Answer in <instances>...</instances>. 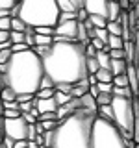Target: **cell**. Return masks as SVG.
Instances as JSON below:
<instances>
[{"mask_svg":"<svg viewBox=\"0 0 139 148\" xmlns=\"http://www.w3.org/2000/svg\"><path fill=\"white\" fill-rule=\"evenodd\" d=\"M52 45H54V37L41 35L35 32V46H52Z\"/></svg>","mask_w":139,"mask_h":148,"instance_id":"d6986e66","label":"cell"},{"mask_svg":"<svg viewBox=\"0 0 139 148\" xmlns=\"http://www.w3.org/2000/svg\"><path fill=\"white\" fill-rule=\"evenodd\" d=\"M128 63L126 59H111V69L109 71L113 72V76H119V74H126Z\"/></svg>","mask_w":139,"mask_h":148,"instance_id":"4fadbf2b","label":"cell"},{"mask_svg":"<svg viewBox=\"0 0 139 148\" xmlns=\"http://www.w3.org/2000/svg\"><path fill=\"white\" fill-rule=\"evenodd\" d=\"M100 71V65L96 58H87V74H96Z\"/></svg>","mask_w":139,"mask_h":148,"instance_id":"4316f807","label":"cell"},{"mask_svg":"<svg viewBox=\"0 0 139 148\" xmlns=\"http://www.w3.org/2000/svg\"><path fill=\"white\" fill-rule=\"evenodd\" d=\"M76 18V13H67V11H63L61 15H59V22H67V21H74ZM58 22V24H59Z\"/></svg>","mask_w":139,"mask_h":148,"instance_id":"b9f144b4","label":"cell"},{"mask_svg":"<svg viewBox=\"0 0 139 148\" xmlns=\"http://www.w3.org/2000/svg\"><path fill=\"white\" fill-rule=\"evenodd\" d=\"M106 28H108V32H109L111 35H120V37H122V28H120V22L119 21H115V22H109L108 21V26H106Z\"/></svg>","mask_w":139,"mask_h":148,"instance_id":"f1b7e54d","label":"cell"},{"mask_svg":"<svg viewBox=\"0 0 139 148\" xmlns=\"http://www.w3.org/2000/svg\"><path fill=\"white\" fill-rule=\"evenodd\" d=\"M78 24L80 22L74 18V21H67V22H59L56 26V35L63 37L65 41H76V35H78Z\"/></svg>","mask_w":139,"mask_h":148,"instance_id":"ba28073f","label":"cell"},{"mask_svg":"<svg viewBox=\"0 0 139 148\" xmlns=\"http://www.w3.org/2000/svg\"><path fill=\"white\" fill-rule=\"evenodd\" d=\"M45 76L54 83V87L76 85L87 78V54L85 45L78 41L54 43L43 56Z\"/></svg>","mask_w":139,"mask_h":148,"instance_id":"6da1fadb","label":"cell"},{"mask_svg":"<svg viewBox=\"0 0 139 148\" xmlns=\"http://www.w3.org/2000/svg\"><path fill=\"white\" fill-rule=\"evenodd\" d=\"M28 126L22 117L19 119H4V133L6 137H11L13 141H28Z\"/></svg>","mask_w":139,"mask_h":148,"instance_id":"52a82bcc","label":"cell"},{"mask_svg":"<svg viewBox=\"0 0 139 148\" xmlns=\"http://www.w3.org/2000/svg\"><path fill=\"white\" fill-rule=\"evenodd\" d=\"M113 122L119 126L122 135L128 141H133V126H136V113H133V98L113 96Z\"/></svg>","mask_w":139,"mask_h":148,"instance_id":"8992f818","label":"cell"},{"mask_svg":"<svg viewBox=\"0 0 139 148\" xmlns=\"http://www.w3.org/2000/svg\"><path fill=\"white\" fill-rule=\"evenodd\" d=\"M58 6H59V9H61V13L63 11H67V13H78V6H76L74 0H58Z\"/></svg>","mask_w":139,"mask_h":148,"instance_id":"2e32d148","label":"cell"},{"mask_svg":"<svg viewBox=\"0 0 139 148\" xmlns=\"http://www.w3.org/2000/svg\"><path fill=\"white\" fill-rule=\"evenodd\" d=\"M124 45H126V41H124L120 35H111V34H109V41H108L109 50H119V48H124Z\"/></svg>","mask_w":139,"mask_h":148,"instance_id":"ac0fdd59","label":"cell"},{"mask_svg":"<svg viewBox=\"0 0 139 148\" xmlns=\"http://www.w3.org/2000/svg\"><path fill=\"white\" fill-rule=\"evenodd\" d=\"M34 104H35V108L39 109L41 115H43V113H56L58 108H59L58 102H56V98H37V96H35Z\"/></svg>","mask_w":139,"mask_h":148,"instance_id":"30bf717a","label":"cell"},{"mask_svg":"<svg viewBox=\"0 0 139 148\" xmlns=\"http://www.w3.org/2000/svg\"><path fill=\"white\" fill-rule=\"evenodd\" d=\"M96 119V111L78 109L71 117L59 120L52 132V143L48 148H91V132Z\"/></svg>","mask_w":139,"mask_h":148,"instance_id":"3957f363","label":"cell"},{"mask_svg":"<svg viewBox=\"0 0 139 148\" xmlns=\"http://www.w3.org/2000/svg\"><path fill=\"white\" fill-rule=\"evenodd\" d=\"M56 95V87H52V89H39L35 92L37 98H54Z\"/></svg>","mask_w":139,"mask_h":148,"instance_id":"4dcf8cb0","label":"cell"},{"mask_svg":"<svg viewBox=\"0 0 139 148\" xmlns=\"http://www.w3.org/2000/svg\"><path fill=\"white\" fill-rule=\"evenodd\" d=\"M109 2H119V0H109Z\"/></svg>","mask_w":139,"mask_h":148,"instance_id":"94428289","label":"cell"},{"mask_svg":"<svg viewBox=\"0 0 139 148\" xmlns=\"http://www.w3.org/2000/svg\"><path fill=\"white\" fill-rule=\"evenodd\" d=\"M8 41H11V32L0 30V45H2V43H8Z\"/></svg>","mask_w":139,"mask_h":148,"instance_id":"7dc6e473","label":"cell"},{"mask_svg":"<svg viewBox=\"0 0 139 148\" xmlns=\"http://www.w3.org/2000/svg\"><path fill=\"white\" fill-rule=\"evenodd\" d=\"M95 58L98 59L100 69H111V56H109V52H106V50H98Z\"/></svg>","mask_w":139,"mask_h":148,"instance_id":"5bb4252c","label":"cell"},{"mask_svg":"<svg viewBox=\"0 0 139 148\" xmlns=\"http://www.w3.org/2000/svg\"><path fill=\"white\" fill-rule=\"evenodd\" d=\"M87 80H89L91 85H96V83H98V80H96V76H95V74H87Z\"/></svg>","mask_w":139,"mask_h":148,"instance_id":"f5cc1de1","label":"cell"},{"mask_svg":"<svg viewBox=\"0 0 139 148\" xmlns=\"http://www.w3.org/2000/svg\"><path fill=\"white\" fill-rule=\"evenodd\" d=\"M132 9H133V11H136V15L139 17V0H137L136 4H133V8H132Z\"/></svg>","mask_w":139,"mask_h":148,"instance_id":"6f0895ef","label":"cell"},{"mask_svg":"<svg viewBox=\"0 0 139 148\" xmlns=\"http://www.w3.org/2000/svg\"><path fill=\"white\" fill-rule=\"evenodd\" d=\"M113 85H117V87H130L128 76H126V74H119V76H115L113 78Z\"/></svg>","mask_w":139,"mask_h":148,"instance_id":"f546056e","label":"cell"},{"mask_svg":"<svg viewBox=\"0 0 139 148\" xmlns=\"http://www.w3.org/2000/svg\"><path fill=\"white\" fill-rule=\"evenodd\" d=\"M122 11H124V9L120 8L119 2H109V6H108V21L109 22L119 21L120 15H122Z\"/></svg>","mask_w":139,"mask_h":148,"instance_id":"8fae6325","label":"cell"},{"mask_svg":"<svg viewBox=\"0 0 139 148\" xmlns=\"http://www.w3.org/2000/svg\"><path fill=\"white\" fill-rule=\"evenodd\" d=\"M4 17H11V11L9 9H0V18H4Z\"/></svg>","mask_w":139,"mask_h":148,"instance_id":"db71d44e","label":"cell"},{"mask_svg":"<svg viewBox=\"0 0 139 148\" xmlns=\"http://www.w3.org/2000/svg\"><path fill=\"white\" fill-rule=\"evenodd\" d=\"M21 0H0V9H9L11 11L15 6H19Z\"/></svg>","mask_w":139,"mask_h":148,"instance_id":"d6a6232c","label":"cell"},{"mask_svg":"<svg viewBox=\"0 0 139 148\" xmlns=\"http://www.w3.org/2000/svg\"><path fill=\"white\" fill-rule=\"evenodd\" d=\"M87 18H89V13H87L85 9H78V13H76V21H78V22H85Z\"/></svg>","mask_w":139,"mask_h":148,"instance_id":"ee69618b","label":"cell"},{"mask_svg":"<svg viewBox=\"0 0 139 148\" xmlns=\"http://www.w3.org/2000/svg\"><path fill=\"white\" fill-rule=\"evenodd\" d=\"M111 102H113V95H109V92H100L98 96H96V104L100 106H111Z\"/></svg>","mask_w":139,"mask_h":148,"instance_id":"d4e9b609","label":"cell"},{"mask_svg":"<svg viewBox=\"0 0 139 148\" xmlns=\"http://www.w3.org/2000/svg\"><path fill=\"white\" fill-rule=\"evenodd\" d=\"M15 148H28V141H15Z\"/></svg>","mask_w":139,"mask_h":148,"instance_id":"816d5d0a","label":"cell"},{"mask_svg":"<svg viewBox=\"0 0 139 148\" xmlns=\"http://www.w3.org/2000/svg\"><path fill=\"white\" fill-rule=\"evenodd\" d=\"M61 9L58 0H21L19 6L11 9V17H19L32 28L50 26L56 28L59 22Z\"/></svg>","mask_w":139,"mask_h":148,"instance_id":"277c9868","label":"cell"},{"mask_svg":"<svg viewBox=\"0 0 139 148\" xmlns=\"http://www.w3.org/2000/svg\"><path fill=\"white\" fill-rule=\"evenodd\" d=\"M26 28H28V24L22 21V18H19V17L11 18V30L13 32H26Z\"/></svg>","mask_w":139,"mask_h":148,"instance_id":"cb8c5ba5","label":"cell"},{"mask_svg":"<svg viewBox=\"0 0 139 148\" xmlns=\"http://www.w3.org/2000/svg\"><path fill=\"white\" fill-rule=\"evenodd\" d=\"M89 95H91V96H95V98H96V96L100 95L98 87H96V85H91V87H89Z\"/></svg>","mask_w":139,"mask_h":148,"instance_id":"f907efd6","label":"cell"},{"mask_svg":"<svg viewBox=\"0 0 139 148\" xmlns=\"http://www.w3.org/2000/svg\"><path fill=\"white\" fill-rule=\"evenodd\" d=\"M0 98H2L4 102H13V100H17V92L11 89V87H6L2 92H0Z\"/></svg>","mask_w":139,"mask_h":148,"instance_id":"83f0119b","label":"cell"},{"mask_svg":"<svg viewBox=\"0 0 139 148\" xmlns=\"http://www.w3.org/2000/svg\"><path fill=\"white\" fill-rule=\"evenodd\" d=\"M24 50H30V46H28L26 43H19V45H13V46H11V52H13V54L24 52Z\"/></svg>","mask_w":139,"mask_h":148,"instance_id":"60d3db41","label":"cell"},{"mask_svg":"<svg viewBox=\"0 0 139 148\" xmlns=\"http://www.w3.org/2000/svg\"><path fill=\"white\" fill-rule=\"evenodd\" d=\"M0 72L6 76L8 87L19 95H35L45 78L43 58L35 50H24L11 56L6 65H0Z\"/></svg>","mask_w":139,"mask_h":148,"instance_id":"7a4b0ae2","label":"cell"},{"mask_svg":"<svg viewBox=\"0 0 139 148\" xmlns=\"http://www.w3.org/2000/svg\"><path fill=\"white\" fill-rule=\"evenodd\" d=\"M128 139L113 120L100 119L96 115L91 132V148H126Z\"/></svg>","mask_w":139,"mask_h":148,"instance_id":"5b68a950","label":"cell"},{"mask_svg":"<svg viewBox=\"0 0 139 148\" xmlns=\"http://www.w3.org/2000/svg\"><path fill=\"white\" fill-rule=\"evenodd\" d=\"M109 56H111V59H126V56H124V48L109 50Z\"/></svg>","mask_w":139,"mask_h":148,"instance_id":"f35d334b","label":"cell"},{"mask_svg":"<svg viewBox=\"0 0 139 148\" xmlns=\"http://www.w3.org/2000/svg\"><path fill=\"white\" fill-rule=\"evenodd\" d=\"M24 32H13L11 30V43L13 45H19V43H24Z\"/></svg>","mask_w":139,"mask_h":148,"instance_id":"836d02e7","label":"cell"},{"mask_svg":"<svg viewBox=\"0 0 139 148\" xmlns=\"http://www.w3.org/2000/svg\"><path fill=\"white\" fill-rule=\"evenodd\" d=\"M28 148H41L35 141H28Z\"/></svg>","mask_w":139,"mask_h":148,"instance_id":"11a10c76","label":"cell"},{"mask_svg":"<svg viewBox=\"0 0 139 148\" xmlns=\"http://www.w3.org/2000/svg\"><path fill=\"white\" fill-rule=\"evenodd\" d=\"M89 21L93 22L95 28H106V26H108V18L100 17V15H89Z\"/></svg>","mask_w":139,"mask_h":148,"instance_id":"484cf974","label":"cell"},{"mask_svg":"<svg viewBox=\"0 0 139 148\" xmlns=\"http://www.w3.org/2000/svg\"><path fill=\"white\" fill-rule=\"evenodd\" d=\"M11 18H13V17H4V18H0V30L11 32Z\"/></svg>","mask_w":139,"mask_h":148,"instance_id":"e575fe53","label":"cell"},{"mask_svg":"<svg viewBox=\"0 0 139 148\" xmlns=\"http://www.w3.org/2000/svg\"><path fill=\"white\" fill-rule=\"evenodd\" d=\"M4 111H6V108H4V100L0 98V117H4Z\"/></svg>","mask_w":139,"mask_h":148,"instance_id":"9f6ffc18","label":"cell"},{"mask_svg":"<svg viewBox=\"0 0 139 148\" xmlns=\"http://www.w3.org/2000/svg\"><path fill=\"white\" fill-rule=\"evenodd\" d=\"M95 76H96V80L102 82V83H113V78H115L113 72H111L109 69H100V71L96 72Z\"/></svg>","mask_w":139,"mask_h":148,"instance_id":"e0dca14e","label":"cell"},{"mask_svg":"<svg viewBox=\"0 0 139 148\" xmlns=\"http://www.w3.org/2000/svg\"><path fill=\"white\" fill-rule=\"evenodd\" d=\"M85 92H89V91L83 89L82 85H72V89H71V92H69V95H71L72 98H82V96L85 95Z\"/></svg>","mask_w":139,"mask_h":148,"instance_id":"1f68e13d","label":"cell"},{"mask_svg":"<svg viewBox=\"0 0 139 148\" xmlns=\"http://www.w3.org/2000/svg\"><path fill=\"white\" fill-rule=\"evenodd\" d=\"M95 39H100L104 45H108V41H109V32H108V28H95ZM93 41V39H91Z\"/></svg>","mask_w":139,"mask_h":148,"instance_id":"603a6c76","label":"cell"},{"mask_svg":"<svg viewBox=\"0 0 139 148\" xmlns=\"http://www.w3.org/2000/svg\"><path fill=\"white\" fill-rule=\"evenodd\" d=\"M132 43H133V46H136V65L139 67V30L136 32V35H133V39H132Z\"/></svg>","mask_w":139,"mask_h":148,"instance_id":"74e56055","label":"cell"},{"mask_svg":"<svg viewBox=\"0 0 139 148\" xmlns=\"http://www.w3.org/2000/svg\"><path fill=\"white\" fill-rule=\"evenodd\" d=\"M6 87H8V83H6V76H4V74L0 72V92L6 89Z\"/></svg>","mask_w":139,"mask_h":148,"instance_id":"681fc988","label":"cell"},{"mask_svg":"<svg viewBox=\"0 0 139 148\" xmlns=\"http://www.w3.org/2000/svg\"><path fill=\"white\" fill-rule=\"evenodd\" d=\"M24 43L30 46V48H35V28H32V26H28L26 28V32H24Z\"/></svg>","mask_w":139,"mask_h":148,"instance_id":"ffe728a7","label":"cell"},{"mask_svg":"<svg viewBox=\"0 0 139 148\" xmlns=\"http://www.w3.org/2000/svg\"><path fill=\"white\" fill-rule=\"evenodd\" d=\"M100 119H106V120H113V108L111 106H100L98 111H96Z\"/></svg>","mask_w":139,"mask_h":148,"instance_id":"44dd1931","label":"cell"},{"mask_svg":"<svg viewBox=\"0 0 139 148\" xmlns=\"http://www.w3.org/2000/svg\"><path fill=\"white\" fill-rule=\"evenodd\" d=\"M137 148H139V145H137Z\"/></svg>","mask_w":139,"mask_h":148,"instance_id":"6125c7cd","label":"cell"},{"mask_svg":"<svg viewBox=\"0 0 139 148\" xmlns=\"http://www.w3.org/2000/svg\"><path fill=\"white\" fill-rule=\"evenodd\" d=\"M37 135H39V133H37L35 124H30V126H28V141H35Z\"/></svg>","mask_w":139,"mask_h":148,"instance_id":"ab89813d","label":"cell"},{"mask_svg":"<svg viewBox=\"0 0 139 148\" xmlns=\"http://www.w3.org/2000/svg\"><path fill=\"white\" fill-rule=\"evenodd\" d=\"M22 119H24L28 124H35V122H37V119H35L32 113H22Z\"/></svg>","mask_w":139,"mask_h":148,"instance_id":"c3c4849f","label":"cell"},{"mask_svg":"<svg viewBox=\"0 0 139 148\" xmlns=\"http://www.w3.org/2000/svg\"><path fill=\"white\" fill-rule=\"evenodd\" d=\"M108 6L109 0H85V11L89 15H100L108 18Z\"/></svg>","mask_w":139,"mask_h":148,"instance_id":"9c48e42d","label":"cell"},{"mask_svg":"<svg viewBox=\"0 0 139 148\" xmlns=\"http://www.w3.org/2000/svg\"><path fill=\"white\" fill-rule=\"evenodd\" d=\"M126 148H137V145H136L133 141H128V146H126Z\"/></svg>","mask_w":139,"mask_h":148,"instance_id":"680465c9","label":"cell"},{"mask_svg":"<svg viewBox=\"0 0 139 148\" xmlns=\"http://www.w3.org/2000/svg\"><path fill=\"white\" fill-rule=\"evenodd\" d=\"M45 120H59V119H58L56 113H43L39 117V122H45Z\"/></svg>","mask_w":139,"mask_h":148,"instance_id":"f6af8a7d","label":"cell"},{"mask_svg":"<svg viewBox=\"0 0 139 148\" xmlns=\"http://www.w3.org/2000/svg\"><path fill=\"white\" fill-rule=\"evenodd\" d=\"M22 117V113L19 109H6L4 111V119H19Z\"/></svg>","mask_w":139,"mask_h":148,"instance_id":"8d00e7d4","label":"cell"},{"mask_svg":"<svg viewBox=\"0 0 139 148\" xmlns=\"http://www.w3.org/2000/svg\"><path fill=\"white\" fill-rule=\"evenodd\" d=\"M96 52H98V50H96L91 43H89V45H85V54H87V58H95Z\"/></svg>","mask_w":139,"mask_h":148,"instance_id":"bcb514c9","label":"cell"},{"mask_svg":"<svg viewBox=\"0 0 139 148\" xmlns=\"http://www.w3.org/2000/svg\"><path fill=\"white\" fill-rule=\"evenodd\" d=\"M80 104H82V109H89V111H98V104H96V98L95 96H91L89 92H85V95L80 98Z\"/></svg>","mask_w":139,"mask_h":148,"instance_id":"7c38bea8","label":"cell"},{"mask_svg":"<svg viewBox=\"0 0 139 148\" xmlns=\"http://www.w3.org/2000/svg\"><path fill=\"white\" fill-rule=\"evenodd\" d=\"M35 100V95H19L17 96V102L19 104H24V102H34Z\"/></svg>","mask_w":139,"mask_h":148,"instance_id":"7bdbcfd3","label":"cell"},{"mask_svg":"<svg viewBox=\"0 0 139 148\" xmlns=\"http://www.w3.org/2000/svg\"><path fill=\"white\" fill-rule=\"evenodd\" d=\"M96 87H98L100 92H109V95H113V83H102V82H98Z\"/></svg>","mask_w":139,"mask_h":148,"instance_id":"d590c367","label":"cell"},{"mask_svg":"<svg viewBox=\"0 0 139 148\" xmlns=\"http://www.w3.org/2000/svg\"><path fill=\"white\" fill-rule=\"evenodd\" d=\"M124 56H126V63L136 65V46L132 41H126V45H124Z\"/></svg>","mask_w":139,"mask_h":148,"instance_id":"9a60e30c","label":"cell"},{"mask_svg":"<svg viewBox=\"0 0 139 148\" xmlns=\"http://www.w3.org/2000/svg\"><path fill=\"white\" fill-rule=\"evenodd\" d=\"M0 148H6V145H0Z\"/></svg>","mask_w":139,"mask_h":148,"instance_id":"91938a15","label":"cell"},{"mask_svg":"<svg viewBox=\"0 0 139 148\" xmlns=\"http://www.w3.org/2000/svg\"><path fill=\"white\" fill-rule=\"evenodd\" d=\"M54 98H56V102H58V106H65V104H69V102L72 100V96L69 95V92H63V91H58V89H56Z\"/></svg>","mask_w":139,"mask_h":148,"instance_id":"7402d4cb","label":"cell"}]
</instances>
